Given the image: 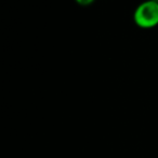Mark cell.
<instances>
[{
  "mask_svg": "<svg viewBox=\"0 0 158 158\" xmlns=\"http://www.w3.org/2000/svg\"><path fill=\"white\" fill-rule=\"evenodd\" d=\"M134 23L141 28H153L158 25V2L155 0L144 1L135 9Z\"/></svg>",
  "mask_w": 158,
  "mask_h": 158,
  "instance_id": "6da1fadb",
  "label": "cell"
},
{
  "mask_svg": "<svg viewBox=\"0 0 158 158\" xmlns=\"http://www.w3.org/2000/svg\"><path fill=\"white\" fill-rule=\"evenodd\" d=\"M76 2L82 6H90L91 3H93L94 0H76Z\"/></svg>",
  "mask_w": 158,
  "mask_h": 158,
  "instance_id": "7a4b0ae2",
  "label": "cell"
}]
</instances>
